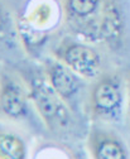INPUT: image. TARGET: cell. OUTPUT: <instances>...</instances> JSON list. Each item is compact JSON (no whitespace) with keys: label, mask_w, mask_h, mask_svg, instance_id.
Listing matches in <instances>:
<instances>
[{"label":"cell","mask_w":130,"mask_h":159,"mask_svg":"<svg viewBox=\"0 0 130 159\" xmlns=\"http://www.w3.org/2000/svg\"><path fill=\"white\" fill-rule=\"evenodd\" d=\"M129 116H130V81H129Z\"/></svg>","instance_id":"obj_11"},{"label":"cell","mask_w":130,"mask_h":159,"mask_svg":"<svg viewBox=\"0 0 130 159\" xmlns=\"http://www.w3.org/2000/svg\"><path fill=\"white\" fill-rule=\"evenodd\" d=\"M25 144L19 136L0 130V158L23 159L25 158Z\"/></svg>","instance_id":"obj_8"},{"label":"cell","mask_w":130,"mask_h":159,"mask_svg":"<svg viewBox=\"0 0 130 159\" xmlns=\"http://www.w3.org/2000/svg\"><path fill=\"white\" fill-rule=\"evenodd\" d=\"M48 84L62 100L71 101L80 90V82L76 73L65 63L49 62L47 65Z\"/></svg>","instance_id":"obj_5"},{"label":"cell","mask_w":130,"mask_h":159,"mask_svg":"<svg viewBox=\"0 0 130 159\" xmlns=\"http://www.w3.org/2000/svg\"><path fill=\"white\" fill-rule=\"evenodd\" d=\"M67 20L77 33L92 41L118 42L123 20L118 8L109 0H66Z\"/></svg>","instance_id":"obj_1"},{"label":"cell","mask_w":130,"mask_h":159,"mask_svg":"<svg viewBox=\"0 0 130 159\" xmlns=\"http://www.w3.org/2000/svg\"><path fill=\"white\" fill-rule=\"evenodd\" d=\"M5 28H7V16L5 13L2 10V8H0V35L5 32Z\"/></svg>","instance_id":"obj_10"},{"label":"cell","mask_w":130,"mask_h":159,"mask_svg":"<svg viewBox=\"0 0 130 159\" xmlns=\"http://www.w3.org/2000/svg\"><path fill=\"white\" fill-rule=\"evenodd\" d=\"M32 101L51 130L65 129L71 123V115L63 100L54 92L48 81L37 78L32 84Z\"/></svg>","instance_id":"obj_2"},{"label":"cell","mask_w":130,"mask_h":159,"mask_svg":"<svg viewBox=\"0 0 130 159\" xmlns=\"http://www.w3.org/2000/svg\"><path fill=\"white\" fill-rule=\"evenodd\" d=\"M91 107L102 119L118 117L123 107V90L119 80L115 77H104L95 85L91 93Z\"/></svg>","instance_id":"obj_4"},{"label":"cell","mask_w":130,"mask_h":159,"mask_svg":"<svg viewBox=\"0 0 130 159\" xmlns=\"http://www.w3.org/2000/svg\"><path fill=\"white\" fill-rule=\"evenodd\" d=\"M0 110L10 119H20L27 115V96L20 85L11 78H4L0 87Z\"/></svg>","instance_id":"obj_6"},{"label":"cell","mask_w":130,"mask_h":159,"mask_svg":"<svg viewBox=\"0 0 130 159\" xmlns=\"http://www.w3.org/2000/svg\"><path fill=\"white\" fill-rule=\"evenodd\" d=\"M52 15V5H49L48 3H39L35 7L30 8V11L28 13L27 18V23L32 28L42 30L51 25Z\"/></svg>","instance_id":"obj_9"},{"label":"cell","mask_w":130,"mask_h":159,"mask_svg":"<svg viewBox=\"0 0 130 159\" xmlns=\"http://www.w3.org/2000/svg\"><path fill=\"white\" fill-rule=\"evenodd\" d=\"M61 61L76 75L85 78H94L99 75L101 68V57L92 47L78 43H63L57 51Z\"/></svg>","instance_id":"obj_3"},{"label":"cell","mask_w":130,"mask_h":159,"mask_svg":"<svg viewBox=\"0 0 130 159\" xmlns=\"http://www.w3.org/2000/svg\"><path fill=\"white\" fill-rule=\"evenodd\" d=\"M90 147L92 155L97 159H125L128 157L124 144L107 133L92 134Z\"/></svg>","instance_id":"obj_7"}]
</instances>
